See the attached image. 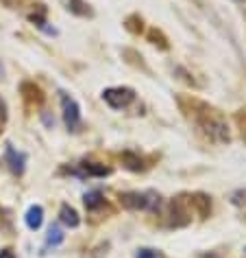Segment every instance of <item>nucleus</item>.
<instances>
[{
    "label": "nucleus",
    "instance_id": "1",
    "mask_svg": "<svg viewBox=\"0 0 246 258\" xmlns=\"http://www.w3.org/2000/svg\"><path fill=\"white\" fill-rule=\"evenodd\" d=\"M120 199L131 210H153L159 206V197L155 192H125Z\"/></svg>",
    "mask_w": 246,
    "mask_h": 258
},
{
    "label": "nucleus",
    "instance_id": "2",
    "mask_svg": "<svg viewBox=\"0 0 246 258\" xmlns=\"http://www.w3.org/2000/svg\"><path fill=\"white\" fill-rule=\"evenodd\" d=\"M61 112H63V122L70 132H79L81 127V107L70 94H61Z\"/></svg>",
    "mask_w": 246,
    "mask_h": 258
},
{
    "label": "nucleus",
    "instance_id": "3",
    "mask_svg": "<svg viewBox=\"0 0 246 258\" xmlns=\"http://www.w3.org/2000/svg\"><path fill=\"white\" fill-rule=\"evenodd\" d=\"M133 99H135V92L131 88H107L102 92V101L113 109H122V107L131 105Z\"/></svg>",
    "mask_w": 246,
    "mask_h": 258
},
{
    "label": "nucleus",
    "instance_id": "4",
    "mask_svg": "<svg viewBox=\"0 0 246 258\" xmlns=\"http://www.w3.org/2000/svg\"><path fill=\"white\" fill-rule=\"evenodd\" d=\"M7 162L11 166V171L18 173V175H22V173H24V162H27V156H24V153H18L16 149H11V147H7Z\"/></svg>",
    "mask_w": 246,
    "mask_h": 258
},
{
    "label": "nucleus",
    "instance_id": "5",
    "mask_svg": "<svg viewBox=\"0 0 246 258\" xmlns=\"http://www.w3.org/2000/svg\"><path fill=\"white\" fill-rule=\"evenodd\" d=\"M59 219H61V223L63 225H68V228H76V225L81 223V219H79V212H76L72 206H68V204H63L61 206V210H59Z\"/></svg>",
    "mask_w": 246,
    "mask_h": 258
},
{
    "label": "nucleus",
    "instance_id": "6",
    "mask_svg": "<svg viewBox=\"0 0 246 258\" xmlns=\"http://www.w3.org/2000/svg\"><path fill=\"white\" fill-rule=\"evenodd\" d=\"M24 221L31 230H40L42 228V221H44V210L42 206H31L27 210V217H24Z\"/></svg>",
    "mask_w": 246,
    "mask_h": 258
},
{
    "label": "nucleus",
    "instance_id": "7",
    "mask_svg": "<svg viewBox=\"0 0 246 258\" xmlns=\"http://www.w3.org/2000/svg\"><path fill=\"white\" fill-rule=\"evenodd\" d=\"M63 241V232L59 225H53V228L48 230V236H46V243L48 245H59Z\"/></svg>",
    "mask_w": 246,
    "mask_h": 258
},
{
    "label": "nucleus",
    "instance_id": "8",
    "mask_svg": "<svg viewBox=\"0 0 246 258\" xmlns=\"http://www.w3.org/2000/svg\"><path fill=\"white\" fill-rule=\"evenodd\" d=\"M102 204V195L98 190H92V192H87L85 195V206L89 210H94V208H98V206Z\"/></svg>",
    "mask_w": 246,
    "mask_h": 258
},
{
    "label": "nucleus",
    "instance_id": "9",
    "mask_svg": "<svg viewBox=\"0 0 246 258\" xmlns=\"http://www.w3.org/2000/svg\"><path fill=\"white\" fill-rule=\"evenodd\" d=\"M135 258H161V256L157 254V251H153V249H140Z\"/></svg>",
    "mask_w": 246,
    "mask_h": 258
},
{
    "label": "nucleus",
    "instance_id": "10",
    "mask_svg": "<svg viewBox=\"0 0 246 258\" xmlns=\"http://www.w3.org/2000/svg\"><path fill=\"white\" fill-rule=\"evenodd\" d=\"M0 258H16V256H14V251L11 249H3L0 251Z\"/></svg>",
    "mask_w": 246,
    "mask_h": 258
},
{
    "label": "nucleus",
    "instance_id": "11",
    "mask_svg": "<svg viewBox=\"0 0 246 258\" xmlns=\"http://www.w3.org/2000/svg\"><path fill=\"white\" fill-rule=\"evenodd\" d=\"M0 120H5V103L0 99Z\"/></svg>",
    "mask_w": 246,
    "mask_h": 258
}]
</instances>
